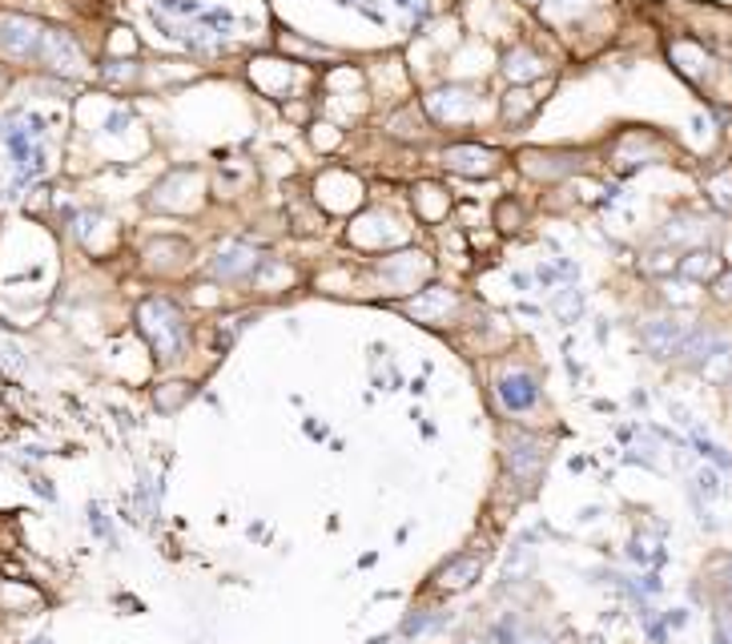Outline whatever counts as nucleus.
Returning a JSON list of instances; mask_svg holds the SVG:
<instances>
[{
	"instance_id": "obj_15",
	"label": "nucleus",
	"mask_w": 732,
	"mask_h": 644,
	"mask_svg": "<svg viewBox=\"0 0 732 644\" xmlns=\"http://www.w3.org/2000/svg\"><path fill=\"white\" fill-rule=\"evenodd\" d=\"M712 641L732 644V596L729 592H721L716 604H712Z\"/></svg>"
},
{
	"instance_id": "obj_16",
	"label": "nucleus",
	"mask_w": 732,
	"mask_h": 644,
	"mask_svg": "<svg viewBox=\"0 0 732 644\" xmlns=\"http://www.w3.org/2000/svg\"><path fill=\"white\" fill-rule=\"evenodd\" d=\"M523 109H532V93L515 89V93H507V101H503V121H520Z\"/></svg>"
},
{
	"instance_id": "obj_13",
	"label": "nucleus",
	"mask_w": 732,
	"mask_h": 644,
	"mask_svg": "<svg viewBox=\"0 0 732 644\" xmlns=\"http://www.w3.org/2000/svg\"><path fill=\"white\" fill-rule=\"evenodd\" d=\"M415 206L418 214L427 218V222H439V218H447L451 210V198L443 186H431V181H423V186H415Z\"/></svg>"
},
{
	"instance_id": "obj_6",
	"label": "nucleus",
	"mask_w": 732,
	"mask_h": 644,
	"mask_svg": "<svg viewBox=\"0 0 732 644\" xmlns=\"http://www.w3.org/2000/svg\"><path fill=\"white\" fill-rule=\"evenodd\" d=\"M724 343V335L716 327H704V323H692L689 335H684V343H680L676 350V363L684 370H701L704 363H709V355Z\"/></svg>"
},
{
	"instance_id": "obj_18",
	"label": "nucleus",
	"mask_w": 732,
	"mask_h": 644,
	"mask_svg": "<svg viewBox=\"0 0 732 644\" xmlns=\"http://www.w3.org/2000/svg\"><path fill=\"white\" fill-rule=\"evenodd\" d=\"M459 644H499L495 636H459Z\"/></svg>"
},
{
	"instance_id": "obj_14",
	"label": "nucleus",
	"mask_w": 732,
	"mask_h": 644,
	"mask_svg": "<svg viewBox=\"0 0 732 644\" xmlns=\"http://www.w3.org/2000/svg\"><path fill=\"white\" fill-rule=\"evenodd\" d=\"M696 375H704V379H709L712 387H724V383L732 379V343H729V338H724L721 347L712 350L709 363H704V367L696 370Z\"/></svg>"
},
{
	"instance_id": "obj_7",
	"label": "nucleus",
	"mask_w": 732,
	"mask_h": 644,
	"mask_svg": "<svg viewBox=\"0 0 732 644\" xmlns=\"http://www.w3.org/2000/svg\"><path fill=\"white\" fill-rule=\"evenodd\" d=\"M479 576H483V556H475V552H455V556L435 572V588L451 596V592L471 588Z\"/></svg>"
},
{
	"instance_id": "obj_10",
	"label": "nucleus",
	"mask_w": 732,
	"mask_h": 644,
	"mask_svg": "<svg viewBox=\"0 0 732 644\" xmlns=\"http://www.w3.org/2000/svg\"><path fill=\"white\" fill-rule=\"evenodd\" d=\"M258 266H261V258L250 250V246H230V250L221 254V258H214V275L238 283V278H250Z\"/></svg>"
},
{
	"instance_id": "obj_8",
	"label": "nucleus",
	"mask_w": 732,
	"mask_h": 644,
	"mask_svg": "<svg viewBox=\"0 0 732 644\" xmlns=\"http://www.w3.org/2000/svg\"><path fill=\"white\" fill-rule=\"evenodd\" d=\"M495 392H499L503 407H507V412H515V415L532 412L535 403H540V383H535V375H527V370H512V375H499Z\"/></svg>"
},
{
	"instance_id": "obj_17",
	"label": "nucleus",
	"mask_w": 732,
	"mask_h": 644,
	"mask_svg": "<svg viewBox=\"0 0 732 644\" xmlns=\"http://www.w3.org/2000/svg\"><path fill=\"white\" fill-rule=\"evenodd\" d=\"M709 286H712V298H716V303H732V266L729 270H721Z\"/></svg>"
},
{
	"instance_id": "obj_12",
	"label": "nucleus",
	"mask_w": 732,
	"mask_h": 644,
	"mask_svg": "<svg viewBox=\"0 0 732 644\" xmlns=\"http://www.w3.org/2000/svg\"><path fill=\"white\" fill-rule=\"evenodd\" d=\"M676 270L684 278H692V283H712V278L721 275L724 266H721V258H716L712 250H692V254H684V258H680Z\"/></svg>"
},
{
	"instance_id": "obj_11",
	"label": "nucleus",
	"mask_w": 732,
	"mask_h": 644,
	"mask_svg": "<svg viewBox=\"0 0 732 644\" xmlns=\"http://www.w3.org/2000/svg\"><path fill=\"white\" fill-rule=\"evenodd\" d=\"M492 636L499 644H552V636H547L540 624L527 621V616H512V621H503Z\"/></svg>"
},
{
	"instance_id": "obj_5",
	"label": "nucleus",
	"mask_w": 732,
	"mask_h": 644,
	"mask_svg": "<svg viewBox=\"0 0 732 644\" xmlns=\"http://www.w3.org/2000/svg\"><path fill=\"white\" fill-rule=\"evenodd\" d=\"M443 166L463 178H492L499 169V153L487 146H447L443 149Z\"/></svg>"
},
{
	"instance_id": "obj_2",
	"label": "nucleus",
	"mask_w": 732,
	"mask_h": 644,
	"mask_svg": "<svg viewBox=\"0 0 732 644\" xmlns=\"http://www.w3.org/2000/svg\"><path fill=\"white\" fill-rule=\"evenodd\" d=\"M689 327L692 323H684V318H676V315H649L636 323V338L649 359L676 363V350H680V343H684V335H689Z\"/></svg>"
},
{
	"instance_id": "obj_9",
	"label": "nucleus",
	"mask_w": 732,
	"mask_h": 644,
	"mask_svg": "<svg viewBox=\"0 0 732 644\" xmlns=\"http://www.w3.org/2000/svg\"><path fill=\"white\" fill-rule=\"evenodd\" d=\"M37 44H41V29H37L32 21H24V17H4V21H0V49H4L9 57L21 61V57H29Z\"/></svg>"
},
{
	"instance_id": "obj_1",
	"label": "nucleus",
	"mask_w": 732,
	"mask_h": 644,
	"mask_svg": "<svg viewBox=\"0 0 732 644\" xmlns=\"http://www.w3.org/2000/svg\"><path fill=\"white\" fill-rule=\"evenodd\" d=\"M137 330L146 335V343L154 347V355L161 363H178L186 359L189 350V323L181 315V307L174 298H146L141 310H137Z\"/></svg>"
},
{
	"instance_id": "obj_4",
	"label": "nucleus",
	"mask_w": 732,
	"mask_h": 644,
	"mask_svg": "<svg viewBox=\"0 0 732 644\" xmlns=\"http://www.w3.org/2000/svg\"><path fill=\"white\" fill-rule=\"evenodd\" d=\"M37 53H41V61L49 65V69H57V73H69V77L85 73V53L77 49L73 37L61 29H44Z\"/></svg>"
},
{
	"instance_id": "obj_3",
	"label": "nucleus",
	"mask_w": 732,
	"mask_h": 644,
	"mask_svg": "<svg viewBox=\"0 0 732 644\" xmlns=\"http://www.w3.org/2000/svg\"><path fill=\"white\" fill-rule=\"evenodd\" d=\"M503 464H507V472H512L523 487H532L535 479L544 476L547 452H544V444H540L535 435L512 432L507 439H503Z\"/></svg>"
}]
</instances>
